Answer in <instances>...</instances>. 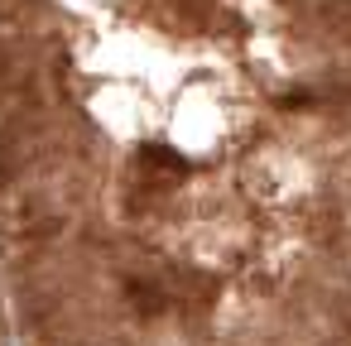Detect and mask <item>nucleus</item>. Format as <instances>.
Segmentation results:
<instances>
[]
</instances>
